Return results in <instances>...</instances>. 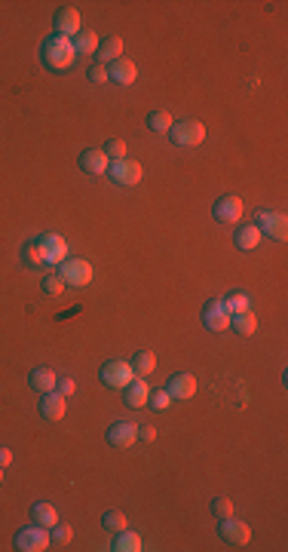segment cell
I'll list each match as a JSON object with an SVG mask.
<instances>
[{"label":"cell","mask_w":288,"mask_h":552,"mask_svg":"<svg viewBox=\"0 0 288 552\" xmlns=\"http://www.w3.org/2000/svg\"><path fill=\"white\" fill-rule=\"evenodd\" d=\"M74 44L68 37H59V34H52V37L44 44V59H46V65L49 68H55V71H65V68H71L74 65Z\"/></svg>","instance_id":"obj_1"},{"label":"cell","mask_w":288,"mask_h":552,"mask_svg":"<svg viewBox=\"0 0 288 552\" xmlns=\"http://www.w3.org/2000/svg\"><path fill=\"white\" fill-rule=\"evenodd\" d=\"M169 138L178 147H196L206 138V126H202L200 120H178V123H172V129H169Z\"/></svg>","instance_id":"obj_2"},{"label":"cell","mask_w":288,"mask_h":552,"mask_svg":"<svg viewBox=\"0 0 288 552\" xmlns=\"http://www.w3.org/2000/svg\"><path fill=\"white\" fill-rule=\"evenodd\" d=\"M59 276L65 286H74V288H83L93 282V264L83 258H68L59 264Z\"/></svg>","instance_id":"obj_3"},{"label":"cell","mask_w":288,"mask_h":552,"mask_svg":"<svg viewBox=\"0 0 288 552\" xmlns=\"http://www.w3.org/2000/svg\"><path fill=\"white\" fill-rule=\"evenodd\" d=\"M108 175H111V181L117 184V187H135L138 181H142V166H138L135 160H114L108 166Z\"/></svg>","instance_id":"obj_4"},{"label":"cell","mask_w":288,"mask_h":552,"mask_svg":"<svg viewBox=\"0 0 288 552\" xmlns=\"http://www.w3.org/2000/svg\"><path fill=\"white\" fill-rule=\"evenodd\" d=\"M49 546H52V540H49V528L34 525V528H25V531H19V534H16V549L19 552H44Z\"/></svg>","instance_id":"obj_5"},{"label":"cell","mask_w":288,"mask_h":552,"mask_svg":"<svg viewBox=\"0 0 288 552\" xmlns=\"http://www.w3.org/2000/svg\"><path fill=\"white\" fill-rule=\"evenodd\" d=\"M102 380L108 387H114V390H126V387L135 380V371H132L129 362H123V359H114V362H108L102 368Z\"/></svg>","instance_id":"obj_6"},{"label":"cell","mask_w":288,"mask_h":552,"mask_svg":"<svg viewBox=\"0 0 288 552\" xmlns=\"http://www.w3.org/2000/svg\"><path fill=\"white\" fill-rule=\"evenodd\" d=\"M255 228L261 233H270L273 239H288V218L285 212H258Z\"/></svg>","instance_id":"obj_7"},{"label":"cell","mask_w":288,"mask_h":552,"mask_svg":"<svg viewBox=\"0 0 288 552\" xmlns=\"http://www.w3.org/2000/svg\"><path fill=\"white\" fill-rule=\"evenodd\" d=\"M37 246H40V252H44L46 264H61V261H68V243L59 237V233H44V237H37Z\"/></svg>","instance_id":"obj_8"},{"label":"cell","mask_w":288,"mask_h":552,"mask_svg":"<svg viewBox=\"0 0 288 552\" xmlns=\"http://www.w3.org/2000/svg\"><path fill=\"white\" fill-rule=\"evenodd\" d=\"M108 442L114 448H132L138 442V427L132 421H114L108 430Z\"/></svg>","instance_id":"obj_9"},{"label":"cell","mask_w":288,"mask_h":552,"mask_svg":"<svg viewBox=\"0 0 288 552\" xmlns=\"http://www.w3.org/2000/svg\"><path fill=\"white\" fill-rule=\"evenodd\" d=\"M202 325L209 331H227L230 329V310L224 307V301H209L202 310Z\"/></svg>","instance_id":"obj_10"},{"label":"cell","mask_w":288,"mask_h":552,"mask_svg":"<svg viewBox=\"0 0 288 552\" xmlns=\"http://www.w3.org/2000/svg\"><path fill=\"white\" fill-rule=\"evenodd\" d=\"M221 540H227L230 546H245L251 540V528L245 522H236L233 515L230 519H221Z\"/></svg>","instance_id":"obj_11"},{"label":"cell","mask_w":288,"mask_h":552,"mask_svg":"<svg viewBox=\"0 0 288 552\" xmlns=\"http://www.w3.org/2000/svg\"><path fill=\"white\" fill-rule=\"evenodd\" d=\"M55 34L68 37V40L80 34V12H77L74 6H61V10L55 12Z\"/></svg>","instance_id":"obj_12"},{"label":"cell","mask_w":288,"mask_h":552,"mask_svg":"<svg viewBox=\"0 0 288 552\" xmlns=\"http://www.w3.org/2000/svg\"><path fill=\"white\" fill-rule=\"evenodd\" d=\"M242 200L240 196H221V200L215 203V209H212V215L218 218V221H224V224H236L242 218Z\"/></svg>","instance_id":"obj_13"},{"label":"cell","mask_w":288,"mask_h":552,"mask_svg":"<svg viewBox=\"0 0 288 552\" xmlns=\"http://www.w3.org/2000/svg\"><path fill=\"white\" fill-rule=\"evenodd\" d=\"M108 166H111L108 154L98 151V147H89V151L80 154V169L86 175H104V172H108Z\"/></svg>","instance_id":"obj_14"},{"label":"cell","mask_w":288,"mask_h":552,"mask_svg":"<svg viewBox=\"0 0 288 552\" xmlns=\"http://www.w3.org/2000/svg\"><path fill=\"white\" fill-rule=\"evenodd\" d=\"M68 396H61V393H44V399H40V414L46 417V421H61L65 417V412H68Z\"/></svg>","instance_id":"obj_15"},{"label":"cell","mask_w":288,"mask_h":552,"mask_svg":"<svg viewBox=\"0 0 288 552\" xmlns=\"http://www.w3.org/2000/svg\"><path fill=\"white\" fill-rule=\"evenodd\" d=\"M135 77H138L135 62H129V59H117V62H111V68H108V80H117L120 86H132V83H135Z\"/></svg>","instance_id":"obj_16"},{"label":"cell","mask_w":288,"mask_h":552,"mask_svg":"<svg viewBox=\"0 0 288 552\" xmlns=\"http://www.w3.org/2000/svg\"><path fill=\"white\" fill-rule=\"evenodd\" d=\"M196 393V378L187 371H178L172 374V380H169V396L172 399H191V396Z\"/></svg>","instance_id":"obj_17"},{"label":"cell","mask_w":288,"mask_h":552,"mask_svg":"<svg viewBox=\"0 0 288 552\" xmlns=\"http://www.w3.org/2000/svg\"><path fill=\"white\" fill-rule=\"evenodd\" d=\"M28 384H31V390H37L40 396H44V393H52L55 384H59V374H55L52 368H34L31 378H28Z\"/></svg>","instance_id":"obj_18"},{"label":"cell","mask_w":288,"mask_h":552,"mask_svg":"<svg viewBox=\"0 0 288 552\" xmlns=\"http://www.w3.org/2000/svg\"><path fill=\"white\" fill-rule=\"evenodd\" d=\"M261 237L264 233L255 228V224H245V228H236V246H240L242 252H255L258 246H261Z\"/></svg>","instance_id":"obj_19"},{"label":"cell","mask_w":288,"mask_h":552,"mask_svg":"<svg viewBox=\"0 0 288 552\" xmlns=\"http://www.w3.org/2000/svg\"><path fill=\"white\" fill-rule=\"evenodd\" d=\"M147 399H151V390H147V384L142 378H135L129 387H126V405L129 408H144Z\"/></svg>","instance_id":"obj_20"},{"label":"cell","mask_w":288,"mask_h":552,"mask_svg":"<svg viewBox=\"0 0 288 552\" xmlns=\"http://www.w3.org/2000/svg\"><path fill=\"white\" fill-rule=\"evenodd\" d=\"M114 552H142L144 549V543H142V537L135 534V531H120V534H117V540H114V546H111Z\"/></svg>","instance_id":"obj_21"},{"label":"cell","mask_w":288,"mask_h":552,"mask_svg":"<svg viewBox=\"0 0 288 552\" xmlns=\"http://www.w3.org/2000/svg\"><path fill=\"white\" fill-rule=\"evenodd\" d=\"M230 329L240 331V335H255V331H258V316L251 313V310H245V313H233V316H230Z\"/></svg>","instance_id":"obj_22"},{"label":"cell","mask_w":288,"mask_h":552,"mask_svg":"<svg viewBox=\"0 0 288 552\" xmlns=\"http://www.w3.org/2000/svg\"><path fill=\"white\" fill-rule=\"evenodd\" d=\"M98 59H104V62L123 59V40H120V37H104V40H98Z\"/></svg>","instance_id":"obj_23"},{"label":"cell","mask_w":288,"mask_h":552,"mask_svg":"<svg viewBox=\"0 0 288 552\" xmlns=\"http://www.w3.org/2000/svg\"><path fill=\"white\" fill-rule=\"evenodd\" d=\"M132 371H135V378H144V374H153V368H157V356H153L151 350H138L135 359H132Z\"/></svg>","instance_id":"obj_24"},{"label":"cell","mask_w":288,"mask_h":552,"mask_svg":"<svg viewBox=\"0 0 288 552\" xmlns=\"http://www.w3.org/2000/svg\"><path fill=\"white\" fill-rule=\"evenodd\" d=\"M31 522H37L40 528H52L59 522V513H55L52 504H34L31 509Z\"/></svg>","instance_id":"obj_25"},{"label":"cell","mask_w":288,"mask_h":552,"mask_svg":"<svg viewBox=\"0 0 288 552\" xmlns=\"http://www.w3.org/2000/svg\"><path fill=\"white\" fill-rule=\"evenodd\" d=\"M74 44V53H80V55H93V53H98V37L93 31H80L77 37L71 40Z\"/></svg>","instance_id":"obj_26"},{"label":"cell","mask_w":288,"mask_h":552,"mask_svg":"<svg viewBox=\"0 0 288 552\" xmlns=\"http://www.w3.org/2000/svg\"><path fill=\"white\" fill-rule=\"evenodd\" d=\"M102 525H104V531H111V534H120V531L129 528V519H126V513H120V509H108Z\"/></svg>","instance_id":"obj_27"},{"label":"cell","mask_w":288,"mask_h":552,"mask_svg":"<svg viewBox=\"0 0 288 552\" xmlns=\"http://www.w3.org/2000/svg\"><path fill=\"white\" fill-rule=\"evenodd\" d=\"M224 307L230 310V316H233V313H245V310H251V298L245 292H233V295H227V298H224Z\"/></svg>","instance_id":"obj_28"},{"label":"cell","mask_w":288,"mask_h":552,"mask_svg":"<svg viewBox=\"0 0 288 552\" xmlns=\"http://www.w3.org/2000/svg\"><path fill=\"white\" fill-rule=\"evenodd\" d=\"M147 126H151L153 132H169V129H172V114H169V111H163V108L151 111V117H147Z\"/></svg>","instance_id":"obj_29"},{"label":"cell","mask_w":288,"mask_h":552,"mask_svg":"<svg viewBox=\"0 0 288 552\" xmlns=\"http://www.w3.org/2000/svg\"><path fill=\"white\" fill-rule=\"evenodd\" d=\"M22 261H25L28 267H44V264H46V261H44V252H40V246H37V239H34V243H25Z\"/></svg>","instance_id":"obj_30"},{"label":"cell","mask_w":288,"mask_h":552,"mask_svg":"<svg viewBox=\"0 0 288 552\" xmlns=\"http://www.w3.org/2000/svg\"><path fill=\"white\" fill-rule=\"evenodd\" d=\"M71 528L68 525H59V522H55L52 528H49V540H52V546H68V543H71Z\"/></svg>","instance_id":"obj_31"},{"label":"cell","mask_w":288,"mask_h":552,"mask_svg":"<svg viewBox=\"0 0 288 552\" xmlns=\"http://www.w3.org/2000/svg\"><path fill=\"white\" fill-rule=\"evenodd\" d=\"M102 151L108 154V160H111V157H114V160H126V154H129V147H126V141H123V138H111L108 145L102 147Z\"/></svg>","instance_id":"obj_32"},{"label":"cell","mask_w":288,"mask_h":552,"mask_svg":"<svg viewBox=\"0 0 288 552\" xmlns=\"http://www.w3.org/2000/svg\"><path fill=\"white\" fill-rule=\"evenodd\" d=\"M40 288H44L46 295H61V292H65V282H61V276H59V273H49V276H44Z\"/></svg>","instance_id":"obj_33"},{"label":"cell","mask_w":288,"mask_h":552,"mask_svg":"<svg viewBox=\"0 0 288 552\" xmlns=\"http://www.w3.org/2000/svg\"><path fill=\"white\" fill-rule=\"evenodd\" d=\"M147 405L157 408V412H166V408L172 405V396H169V390H151V399H147Z\"/></svg>","instance_id":"obj_34"},{"label":"cell","mask_w":288,"mask_h":552,"mask_svg":"<svg viewBox=\"0 0 288 552\" xmlns=\"http://www.w3.org/2000/svg\"><path fill=\"white\" fill-rule=\"evenodd\" d=\"M212 513L218 515V519H230V515H233V500H230V497H215L212 500Z\"/></svg>","instance_id":"obj_35"},{"label":"cell","mask_w":288,"mask_h":552,"mask_svg":"<svg viewBox=\"0 0 288 552\" xmlns=\"http://www.w3.org/2000/svg\"><path fill=\"white\" fill-rule=\"evenodd\" d=\"M74 390H77L74 378H59V384H55V393H61V396H71Z\"/></svg>","instance_id":"obj_36"},{"label":"cell","mask_w":288,"mask_h":552,"mask_svg":"<svg viewBox=\"0 0 288 552\" xmlns=\"http://www.w3.org/2000/svg\"><path fill=\"white\" fill-rule=\"evenodd\" d=\"M86 77H89L93 83H104V80H108V68H104V65H93Z\"/></svg>","instance_id":"obj_37"},{"label":"cell","mask_w":288,"mask_h":552,"mask_svg":"<svg viewBox=\"0 0 288 552\" xmlns=\"http://www.w3.org/2000/svg\"><path fill=\"white\" fill-rule=\"evenodd\" d=\"M138 439H144V442H153V439H157V430H153V427H142V430H138Z\"/></svg>","instance_id":"obj_38"},{"label":"cell","mask_w":288,"mask_h":552,"mask_svg":"<svg viewBox=\"0 0 288 552\" xmlns=\"http://www.w3.org/2000/svg\"><path fill=\"white\" fill-rule=\"evenodd\" d=\"M10 463H12V451L0 445V466H3V470H6V466H10Z\"/></svg>","instance_id":"obj_39"},{"label":"cell","mask_w":288,"mask_h":552,"mask_svg":"<svg viewBox=\"0 0 288 552\" xmlns=\"http://www.w3.org/2000/svg\"><path fill=\"white\" fill-rule=\"evenodd\" d=\"M0 485H3V466H0Z\"/></svg>","instance_id":"obj_40"}]
</instances>
